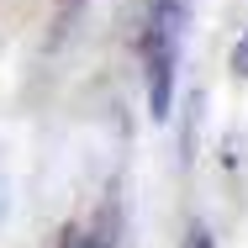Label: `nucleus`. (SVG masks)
Returning a JSON list of instances; mask_svg holds the SVG:
<instances>
[{
  "instance_id": "1",
  "label": "nucleus",
  "mask_w": 248,
  "mask_h": 248,
  "mask_svg": "<svg viewBox=\"0 0 248 248\" xmlns=\"http://www.w3.org/2000/svg\"><path fill=\"white\" fill-rule=\"evenodd\" d=\"M180 37H185V5H180V0H153L148 37H143V58H148V111H153V122H164V116H169V100H174Z\"/></svg>"
},
{
  "instance_id": "2",
  "label": "nucleus",
  "mask_w": 248,
  "mask_h": 248,
  "mask_svg": "<svg viewBox=\"0 0 248 248\" xmlns=\"http://www.w3.org/2000/svg\"><path fill=\"white\" fill-rule=\"evenodd\" d=\"M232 69H238V74L248 79V32L238 37V53H232Z\"/></svg>"
},
{
  "instance_id": "3",
  "label": "nucleus",
  "mask_w": 248,
  "mask_h": 248,
  "mask_svg": "<svg viewBox=\"0 0 248 248\" xmlns=\"http://www.w3.org/2000/svg\"><path fill=\"white\" fill-rule=\"evenodd\" d=\"M63 248H90V238H85L79 227H69V232H63Z\"/></svg>"
},
{
  "instance_id": "4",
  "label": "nucleus",
  "mask_w": 248,
  "mask_h": 248,
  "mask_svg": "<svg viewBox=\"0 0 248 248\" xmlns=\"http://www.w3.org/2000/svg\"><path fill=\"white\" fill-rule=\"evenodd\" d=\"M63 5H74V0H63Z\"/></svg>"
}]
</instances>
